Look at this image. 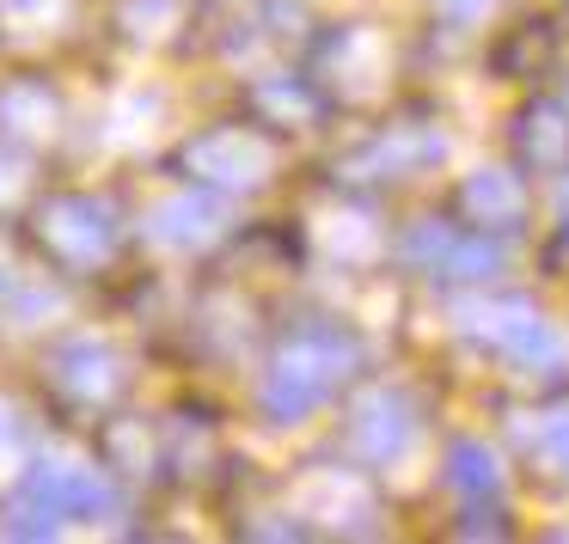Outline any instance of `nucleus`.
Listing matches in <instances>:
<instances>
[{"mask_svg":"<svg viewBox=\"0 0 569 544\" xmlns=\"http://www.w3.org/2000/svg\"><path fill=\"white\" fill-rule=\"evenodd\" d=\"M466 336H478L483 349H496L508 367H532V373H563L569 367L563 336L545 324V312L532 306V300L496 294V300L466 306Z\"/></svg>","mask_w":569,"mask_h":544,"instance_id":"39448f33","label":"nucleus"},{"mask_svg":"<svg viewBox=\"0 0 569 544\" xmlns=\"http://www.w3.org/2000/svg\"><path fill=\"white\" fill-rule=\"evenodd\" d=\"M295 502H300V538L307 532H380V490H373L368 471L349 465H300L295 477Z\"/></svg>","mask_w":569,"mask_h":544,"instance_id":"423d86ee","label":"nucleus"},{"mask_svg":"<svg viewBox=\"0 0 569 544\" xmlns=\"http://www.w3.org/2000/svg\"><path fill=\"white\" fill-rule=\"evenodd\" d=\"M551 68H557V26L551 19H527L496 50V74L502 80H545Z\"/></svg>","mask_w":569,"mask_h":544,"instance_id":"6ab92c4d","label":"nucleus"},{"mask_svg":"<svg viewBox=\"0 0 569 544\" xmlns=\"http://www.w3.org/2000/svg\"><path fill=\"white\" fill-rule=\"evenodd\" d=\"M368 349L349 324L337 319H307V324H288L276 336L270 361H263V385H258V404L270 422H300L312 416L319 404H331L349 380L361 373Z\"/></svg>","mask_w":569,"mask_h":544,"instance_id":"f257e3e1","label":"nucleus"},{"mask_svg":"<svg viewBox=\"0 0 569 544\" xmlns=\"http://www.w3.org/2000/svg\"><path fill=\"white\" fill-rule=\"evenodd\" d=\"M221 202L227 197H214V190L184 184L178 197H166L160 209L148 214L141 239L160 245V251H202V245H214V239H221Z\"/></svg>","mask_w":569,"mask_h":544,"instance_id":"ddd939ff","label":"nucleus"},{"mask_svg":"<svg viewBox=\"0 0 569 544\" xmlns=\"http://www.w3.org/2000/svg\"><path fill=\"white\" fill-rule=\"evenodd\" d=\"M43 392L62 416L74 422H104L129 397V361L99 336H74V343L50 349L43 361Z\"/></svg>","mask_w":569,"mask_h":544,"instance_id":"20e7f679","label":"nucleus"},{"mask_svg":"<svg viewBox=\"0 0 569 544\" xmlns=\"http://www.w3.org/2000/svg\"><path fill=\"white\" fill-rule=\"evenodd\" d=\"M38 453V429L26 422V410L13 397H0V483H19Z\"/></svg>","mask_w":569,"mask_h":544,"instance_id":"412c9836","label":"nucleus"},{"mask_svg":"<svg viewBox=\"0 0 569 544\" xmlns=\"http://www.w3.org/2000/svg\"><path fill=\"white\" fill-rule=\"evenodd\" d=\"M190 26V0H123V31L136 43H172Z\"/></svg>","mask_w":569,"mask_h":544,"instance_id":"aec40b11","label":"nucleus"},{"mask_svg":"<svg viewBox=\"0 0 569 544\" xmlns=\"http://www.w3.org/2000/svg\"><path fill=\"white\" fill-rule=\"evenodd\" d=\"M441 153H447V141H441V129H435L429 117H392L386 129L368 135V148L349 160V172L373 178V184H410L417 172L441 165Z\"/></svg>","mask_w":569,"mask_h":544,"instance_id":"1a4fd4ad","label":"nucleus"},{"mask_svg":"<svg viewBox=\"0 0 569 544\" xmlns=\"http://www.w3.org/2000/svg\"><path fill=\"white\" fill-rule=\"evenodd\" d=\"M99 459H104V471H111L117 483H129V477L153 483V477L166 471L160 429H141L136 416H111V422L99 429Z\"/></svg>","mask_w":569,"mask_h":544,"instance_id":"dca6fc26","label":"nucleus"},{"mask_svg":"<svg viewBox=\"0 0 569 544\" xmlns=\"http://www.w3.org/2000/svg\"><path fill=\"white\" fill-rule=\"evenodd\" d=\"M520 459L551 490H569V410H539L532 429H520Z\"/></svg>","mask_w":569,"mask_h":544,"instance_id":"a211bd4d","label":"nucleus"},{"mask_svg":"<svg viewBox=\"0 0 569 544\" xmlns=\"http://www.w3.org/2000/svg\"><path fill=\"white\" fill-rule=\"evenodd\" d=\"M172 172L197 190H214V197H258L282 172V135L263 129L258 117L251 123H209L172 153Z\"/></svg>","mask_w":569,"mask_h":544,"instance_id":"7ed1b4c3","label":"nucleus"},{"mask_svg":"<svg viewBox=\"0 0 569 544\" xmlns=\"http://www.w3.org/2000/svg\"><path fill=\"white\" fill-rule=\"evenodd\" d=\"M496 0H435V13L447 19V26H471V19H483Z\"/></svg>","mask_w":569,"mask_h":544,"instance_id":"4be33fe9","label":"nucleus"},{"mask_svg":"<svg viewBox=\"0 0 569 544\" xmlns=\"http://www.w3.org/2000/svg\"><path fill=\"white\" fill-rule=\"evenodd\" d=\"M166 471L178 483H221L227 477V434L209 410H172V422L160 429Z\"/></svg>","mask_w":569,"mask_h":544,"instance_id":"9b49d317","label":"nucleus"},{"mask_svg":"<svg viewBox=\"0 0 569 544\" xmlns=\"http://www.w3.org/2000/svg\"><path fill=\"white\" fill-rule=\"evenodd\" d=\"M515 160L520 172H545V178L569 172V104L539 99L515 117Z\"/></svg>","mask_w":569,"mask_h":544,"instance_id":"4468645a","label":"nucleus"},{"mask_svg":"<svg viewBox=\"0 0 569 544\" xmlns=\"http://www.w3.org/2000/svg\"><path fill=\"white\" fill-rule=\"evenodd\" d=\"M31 245L68 282H92L123 258V214L87 190H56L31 209Z\"/></svg>","mask_w":569,"mask_h":544,"instance_id":"f03ea898","label":"nucleus"},{"mask_svg":"<svg viewBox=\"0 0 569 544\" xmlns=\"http://www.w3.org/2000/svg\"><path fill=\"white\" fill-rule=\"evenodd\" d=\"M447 490L466 507H502V459L483 441H453L447 446Z\"/></svg>","mask_w":569,"mask_h":544,"instance_id":"f3484780","label":"nucleus"},{"mask_svg":"<svg viewBox=\"0 0 569 544\" xmlns=\"http://www.w3.org/2000/svg\"><path fill=\"white\" fill-rule=\"evenodd\" d=\"M68 111H62V92L38 74H19L0 87V141L7 148H50L62 135Z\"/></svg>","mask_w":569,"mask_h":544,"instance_id":"f8f14e48","label":"nucleus"},{"mask_svg":"<svg viewBox=\"0 0 569 544\" xmlns=\"http://www.w3.org/2000/svg\"><path fill=\"white\" fill-rule=\"evenodd\" d=\"M251 111H258V123L276 129V135H307L325 117V92L300 74H270V80L251 87Z\"/></svg>","mask_w":569,"mask_h":544,"instance_id":"2eb2a0df","label":"nucleus"},{"mask_svg":"<svg viewBox=\"0 0 569 544\" xmlns=\"http://www.w3.org/2000/svg\"><path fill=\"white\" fill-rule=\"evenodd\" d=\"M527 214H532V190H527L520 172L490 165V172H471L466 184H459V221L478 226V233H490V239L520 233Z\"/></svg>","mask_w":569,"mask_h":544,"instance_id":"9d476101","label":"nucleus"},{"mask_svg":"<svg viewBox=\"0 0 569 544\" xmlns=\"http://www.w3.org/2000/svg\"><path fill=\"white\" fill-rule=\"evenodd\" d=\"M417 429H422V410L410 404V392H398V385H373V392H361L356 410H349L343 441H349V453L368 459V465H392V459L410 453Z\"/></svg>","mask_w":569,"mask_h":544,"instance_id":"6e6552de","label":"nucleus"},{"mask_svg":"<svg viewBox=\"0 0 569 544\" xmlns=\"http://www.w3.org/2000/svg\"><path fill=\"white\" fill-rule=\"evenodd\" d=\"M398 258L422 275V282H466L483 288L490 275H502V245L490 233L466 221H417L398 245Z\"/></svg>","mask_w":569,"mask_h":544,"instance_id":"0eeeda50","label":"nucleus"}]
</instances>
